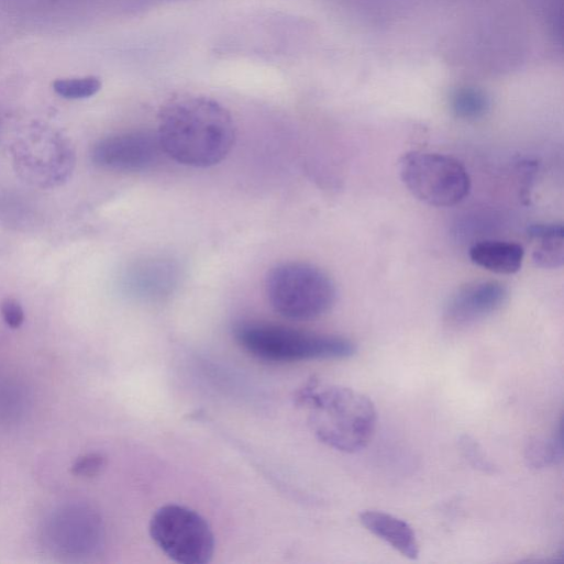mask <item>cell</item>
<instances>
[{
  "mask_svg": "<svg viewBox=\"0 0 564 564\" xmlns=\"http://www.w3.org/2000/svg\"><path fill=\"white\" fill-rule=\"evenodd\" d=\"M563 457L561 428L553 435L533 438L524 449V460L528 466L541 469L556 465Z\"/></svg>",
  "mask_w": 564,
  "mask_h": 564,
  "instance_id": "obj_13",
  "label": "cell"
},
{
  "mask_svg": "<svg viewBox=\"0 0 564 564\" xmlns=\"http://www.w3.org/2000/svg\"><path fill=\"white\" fill-rule=\"evenodd\" d=\"M140 281V289L142 292L156 294V291H166L174 283V267L162 262H151L142 265Z\"/></svg>",
  "mask_w": 564,
  "mask_h": 564,
  "instance_id": "obj_14",
  "label": "cell"
},
{
  "mask_svg": "<svg viewBox=\"0 0 564 564\" xmlns=\"http://www.w3.org/2000/svg\"><path fill=\"white\" fill-rule=\"evenodd\" d=\"M266 292L273 309L295 321L324 316L338 297L333 279L323 269L299 262L274 267L266 279Z\"/></svg>",
  "mask_w": 564,
  "mask_h": 564,
  "instance_id": "obj_4",
  "label": "cell"
},
{
  "mask_svg": "<svg viewBox=\"0 0 564 564\" xmlns=\"http://www.w3.org/2000/svg\"><path fill=\"white\" fill-rule=\"evenodd\" d=\"M309 409V424L324 444L345 453H355L371 442L377 424L374 402L365 395L340 386L321 390L309 384L298 396Z\"/></svg>",
  "mask_w": 564,
  "mask_h": 564,
  "instance_id": "obj_2",
  "label": "cell"
},
{
  "mask_svg": "<svg viewBox=\"0 0 564 564\" xmlns=\"http://www.w3.org/2000/svg\"><path fill=\"white\" fill-rule=\"evenodd\" d=\"M163 150L157 135L148 132L125 133L101 141L95 148L98 165L119 172H142L154 166Z\"/></svg>",
  "mask_w": 564,
  "mask_h": 564,
  "instance_id": "obj_8",
  "label": "cell"
},
{
  "mask_svg": "<svg viewBox=\"0 0 564 564\" xmlns=\"http://www.w3.org/2000/svg\"><path fill=\"white\" fill-rule=\"evenodd\" d=\"M103 527L99 515L90 507L62 509L48 528L51 548L69 556L95 551L102 540Z\"/></svg>",
  "mask_w": 564,
  "mask_h": 564,
  "instance_id": "obj_7",
  "label": "cell"
},
{
  "mask_svg": "<svg viewBox=\"0 0 564 564\" xmlns=\"http://www.w3.org/2000/svg\"><path fill=\"white\" fill-rule=\"evenodd\" d=\"M400 177L414 198L434 208L454 207L471 191V178L464 165L442 154H406L400 161Z\"/></svg>",
  "mask_w": 564,
  "mask_h": 564,
  "instance_id": "obj_5",
  "label": "cell"
},
{
  "mask_svg": "<svg viewBox=\"0 0 564 564\" xmlns=\"http://www.w3.org/2000/svg\"><path fill=\"white\" fill-rule=\"evenodd\" d=\"M234 336L253 356L276 363L347 358L357 351L346 338L263 322H242L235 327Z\"/></svg>",
  "mask_w": 564,
  "mask_h": 564,
  "instance_id": "obj_3",
  "label": "cell"
},
{
  "mask_svg": "<svg viewBox=\"0 0 564 564\" xmlns=\"http://www.w3.org/2000/svg\"><path fill=\"white\" fill-rule=\"evenodd\" d=\"M460 449L465 460L476 469L484 473H495L496 467L486 456L480 445L469 435L460 439Z\"/></svg>",
  "mask_w": 564,
  "mask_h": 564,
  "instance_id": "obj_16",
  "label": "cell"
},
{
  "mask_svg": "<svg viewBox=\"0 0 564 564\" xmlns=\"http://www.w3.org/2000/svg\"><path fill=\"white\" fill-rule=\"evenodd\" d=\"M2 314L5 323L12 329H20L25 322V311L15 299H7L2 303Z\"/></svg>",
  "mask_w": 564,
  "mask_h": 564,
  "instance_id": "obj_18",
  "label": "cell"
},
{
  "mask_svg": "<svg viewBox=\"0 0 564 564\" xmlns=\"http://www.w3.org/2000/svg\"><path fill=\"white\" fill-rule=\"evenodd\" d=\"M151 537L173 561L180 564H207L215 550L209 522L197 511L180 505L156 510L150 523Z\"/></svg>",
  "mask_w": 564,
  "mask_h": 564,
  "instance_id": "obj_6",
  "label": "cell"
},
{
  "mask_svg": "<svg viewBox=\"0 0 564 564\" xmlns=\"http://www.w3.org/2000/svg\"><path fill=\"white\" fill-rule=\"evenodd\" d=\"M101 81L93 77L59 80L54 85L56 93L69 100L91 98L96 96L101 90Z\"/></svg>",
  "mask_w": 564,
  "mask_h": 564,
  "instance_id": "obj_15",
  "label": "cell"
},
{
  "mask_svg": "<svg viewBox=\"0 0 564 564\" xmlns=\"http://www.w3.org/2000/svg\"><path fill=\"white\" fill-rule=\"evenodd\" d=\"M157 136L163 152L175 162L209 168L229 156L236 128L231 113L219 102L181 95L162 108Z\"/></svg>",
  "mask_w": 564,
  "mask_h": 564,
  "instance_id": "obj_1",
  "label": "cell"
},
{
  "mask_svg": "<svg viewBox=\"0 0 564 564\" xmlns=\"http://www.w3.org/2000/svg\"><path fill=\"white\" fill-rule=\"evenodd\" d=\"M361 523L403 556L416 560L420 545L413 528L403 519L379 510H364Z\"/></svg>",
  "mask_w": 564,
  "mask_h": 564,
  "instance_id": "obj_10",
  "label": "cell"
},
{
  "mask_svg": "<svg viewBox=\"0 0 564 564\" xmlns=\"http://www.w3.org/2000/svg\"><path fill=\"white\" fill-rule=\"evenodd\" d=\"M507 298L508 290L501 283H471L450 298L445 306L444 320L456 328L473 325L497 312Z\"/></svg>",
  "mask_w": 564,
  "mask_h": 564,
  "instance_id": "obj_9",
  "label": "cell"
},
{
  "mask_svg": "<svg viewBox=\"0 0 564 564\" xmlns=\"http://www.w3.org/2000/svg\"><path fill=\"white\" fill-rule=\"evenodd\" d=\"M533 242L532 261L537 267L556 269L564 263V228L561 223H538L527 230Z\"/></svg>",
  "mask_w": 564,
  "mask_h": 564,
  "instance_id": "obj_12",
  "label": "cell"
},
{
  "mask_svg": "<svg viewBox=\"0 0 564 564\" xmlns=\"http://www.w3.org/2000/svg\"><path fill=\"white\" fill-rule=\"evenodd\" d=\"M107 466V457L101 453H89L80 456L71 466L77 477L91 478L98 476Z\"/></svg>",
  "mask_w": 564,
  "mask_h": 564,
  "instance_id": "obj_17",
  "label": "cell"
},
{
  "mask_svg": "<svg viewBox=\"0 0 564 564\" xmlns=\"http://www.w3.org/2000/svg\"><path fill=\"white\" fill-rule=\"evenodd\" d=\"M471 261L488 272L498 275H512L521 269L524 251L513 242L486 240L469 248Z\"/></svg>",
  "mask_w": 564,
  "mask_h": 564,
  "instance_id": "obj_11",
  "label": "cell"
}]
</instances>
